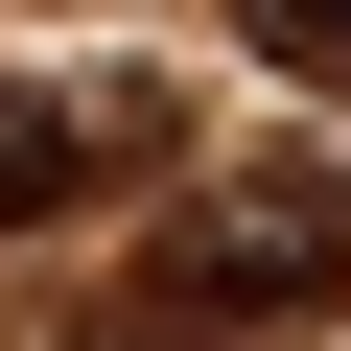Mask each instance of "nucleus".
I'll return each mask as SVG.
<instances>
[{"label":"nucleus","instance_id":"1","mask_svg":"<svg viewBox=\"0 0 351 351\" xmlns=\"http://www.w3.org/2000/svg\"><path fill=\"white\" fill-rule=\"evenodd\" d=\"M304 304H351V188H211L188 234L141 258V304H117V351H258V328H304Z\"/></svg>","mask_w":351,"mask_h":351},{"label":"nucleus","instance_id":"2","mask_svg":"<svg viewBox=\"0 0 351 351\" xmlns=\"http://www.w3.org/2000/svg\"><path fill=\"white\" fill-rule=\"evenodd\" d=\"M141 164H164V94H141V71H47V94H0V234L141 188Z\"/></svg>","mask_w":351,"mask_h":351},{"label":"nucleus","instance_id":"3","mask_svg":"<svg viewBox=\"0 0 351 351\" xmlns=\"http://www.w3.org/2000/svg\"><path fill=\"white\" fill-rule=\"evenodd\" d=\"M234 47H258V71H304V94H351V0H234Z\"/></svg>","mask_w":351,"mask_h":351}]
</instances>
